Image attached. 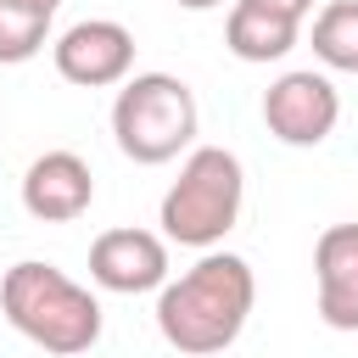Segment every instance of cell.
I'll return each instance as SVG.
<instances>
[{
    "instance_id": "cell-2",
    "label": "cell",
    "mask_w": 358,
    "mask_h": 358,
    "mask_svg": "<svg viewBox=\"0 0 358 358\" xmlns=\"http://www.w3.org/2000/svg\"><path fill=\"white\" fill-rule=\"evenodd\" d=\"M0 313L50 358H78L101 341V296L39 257H22L0 274Z\"/></svg>"
},
{
    "instance_id": "cell-6",
    "label": "cell",
    "mask_w": 358,
    "mask_h": 358,
    "mask_svg": "<svg viewBox=\"0 0 358 358\" xmlns=\"http://www.w3.org/2000/svg\"><path fill=\"white\" fill-rule=\"evenodd\" d=\"M50 62L78 90H112L134 73V34L117 17H84L67 34H56Z\"/></svg>"
},
{
    "instance_id": "cell-8",
    "label": "cell",
    "mask_w": 358,
    "mask_h": 358,
    "mask_svg": "<svg viewBox=\"0 0 358 358\" xmlns=\"http://www.w3.org/2000/svg\"><path fill=\"white\" fill-rule=\"evenodd\" d=\"M95 201V173L78 151H39L22 173V213L39 224H73Z\"/></svg>"
},
{
    "instance_id": "cell-11",
    "label": "cell",
    "mask_w": 358,
    "mask_h": 358,
    "mask_svg": "<svg viewBox=\"0 0 358 358\" xmlns=\"http://www.w3.org/2000/svg\"><path fill=\"white\" fill-rule=\"evenodd\" d=\"M313 56L336 73H358V0H330L313 17Z\"/></svg>"
},
{
    "instance_id": "cell-10",
    "label": "cell",
    "mask_w": 358,
    "mask_h": 358,
    "mask_svg": "<svg viewBox=\"0 0 358 358\" xmlns=\"http://www.w3.org/2000/svg\"><path fill=\"white\" fill-rule=\"evenodd\" d=\"M296 34H302L296 17L274 11V6H257V0H235L229 17H224V45H229V56H235V62H252V67L285 62V56L296 50Z\"/></svg>"
},
{
    "instance_id": "cell-13",
    "label": "cell",
    "mask_w": 358,
    "mask_h": 358,
    "mask_svg": "<svg viewBox=\"0 0 358 358\" xmlns=\"http://www.w3.org/2000/svg\"><path fill=\"white\" fill-rule=\"evenodd\" d=\"M257 6H274V11H285V17H296V22L313 11V0H257Z\"/></svg>"
},
{
    "instance_id": "cell-1",
    "label": "cell",
    "mask_w": 358,
    "mask_h": 358,
    "mask_svg": "<svg viewBox=\"0 0 358 358\" xmlns=\"http://www.w3.org/2000/svg\"><path fill=\"white\" fill-rule=\"evenodd\" d=\"M257 302V274L241 252L207 246L179 280H162L157 291V330L185 358H213L235 347Z\"/></svg>"
},
{
    "instance_id": "cell-7",
    "label": "cell",
    "mask_w": 358,
    "mask_h": 358,
    "mask_svg": "<svg viewBox=\"0 0 358 358\" xmlns=\"http://www.w3.org/2000/svg\"><path fill=\"white\" fill-rule=\"evenodd\" d=\"M90 280L112 296H140L162 291L168 280V241L151 229H101L90 241Z\"/></svg>"
},
{
    "instance_id": "cell-15",
    "label": "cell",
    "mask_w": 358,
    "mask_h": 358,
    "mask_svg": "<svg viewBox=\"0 0 358 358\" xmlns=\"http://www.w3.org/2000/svg\"><path fill=\"white\" fill-rule=\"evenodd\" d=\"M173 6H185V11H213V6H224V0H173Z\"/></svg>"
},
{
    "instance_id": "cell-3",
    "label": "cell",
    "mask_w": 358,
    "mask_h": 358,
    "mask_svg": "<svg viewBox=\"0 0 358 358\" xmlns=\"http://www.w3.org/2000/svg\"><path fill=\"white\" fill-rule=\"evenodd\" d=\"M241 201H246L241 157L224 145H190V157L179 162V179L162 190V207H157L162 241L207 252L241 224Z\"/></svg>"
},
{
    "instance_id": "cell-4",
    "label": "cell",
    "mask_w": 358,
    "mask_h": 358,
    "mask_svg": "<svg viewBox=\"0 0 358 358\" xmlns=\"http://www.w3.org/2000/svg\"><path fill=\"white\" fill-rule=\"evenodd\" d=\"M201 129V112H196V90L173 73H129L117 84V101H112V140L129 162L140 168H162L173 162L179 151H190Z\"/></svg>"
},
{
    "instance_id": "cell-14",
    "label": "cell",
    "mask_w": 358,
    "mask_h": 358,
    "mask_svg": "<svg viewBox=\"0 0 358 358\" xmlns=\"http://www.w3.org/2000/svg\"><path fill=\"white\" fill-rule=\"evenodd\" d=\"M6 6H22V11H39V17H56L62 0H6Z\"/></svg>"
},
{
    "instance_id": "cell-5",
    "label": "cell",
    "mask_w": 358,
    "mask_h": 358,
    "mask_svg": "<svg viewBox=\"0 0 358 358\" xmlns=\"http://www.w3.org/2000/svg\"><path fill=\"white\" fill-rule=\"evenodd\" d=\"M263 123H268V134L280 145H296V151L324 145L336 134V123H341V95H336V84L324 73L291 67L263 90Z\"/></svg>"
},
{
    "instance_id": "cell-9",
    "label": "cell",
    "mask_w": 358,
    "mask_h": 358,
    "mask_svg": "<svg viewBox=\"0 0 358 358\" xmlns=\"http://www.w3.org/2000/svg\"><path fill=\"white\" fill-rule=\"evenodd\" d=\"M319 319L330 330H358V224H330L313 241Z\"/></svg>"
},
{
    "instance_id": "cell-12",
    "label": "cell",
    "mask_w": 358,
    "mask_h": 358,
    "mask_svg": "<svg viewBox=\"0 0 358 358\" xmlns=\"http://www.w3.org/2000/svg\"><path fill=\"white\" fill-rule=\"evenodd\" d=\"M45 45H50V17H39V11H22V6H6V0H0V67L34 62Z\"/></svg>"
}]
</instances>
